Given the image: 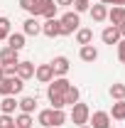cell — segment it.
<instances>
[{
	"label": "cell",
	"mask_w": 125,
	"mask_h": 128,
	"mask_svg": "<svg viewBox=\"0 0 125 128\" xmlns=\"http://www.w3.org/2000/svg\"><path fill=\"white\" fill-rule=\"evenodd\" d=\"M78 101H81V91H78V86L71 84L69 91L64 94V104H66V106H74V104H78Z\"/></svg>",
	"instance_id": "44dd1931"
},
{
	"label": "cell",
	"mask_w": 125,
	"mask_h": 128,
	"mask_svg": "<svg viewBox=\"0 0 125 128\" xmlns=\"http://www.w3.org/2000/svg\"><path fill=\"white\" fill-rule=\"evenodd\" d=\"M34 79L39 81V84H49V81L54 79L52 64H39V66H34Z\"/></svg>",
	"instance_id": "30bf717a"
},
{
	"label": "cell",
	"mask_w": 125,
	"mask_h": 128,
	"mask_svg": "<svg viewBox=\"0 0 125 128\" xmlns=\"http://www.w3.org/2000/svg\"><path fill=\"white\" fill-rule=\"evenodd\" d=\"M7 34H10V20L7 17H0V42L7 40Z\"/></svg>",
	"instance_id": "f546056e"
},
{
	"label": "cell",
	"mask_w": 125,
	"mask_h": 128,
	"mask_svg": "<svg viewBox=\"0 0 125 128\" xmlns=\"http://www.w3.org/2000/svg\"><path fill=\"white\" fill-rule=\"evenodd\" d=\"M59 25H62V37H69L81 27V15L74 12V10H66L62 17H59Z\"/></svg>",
	"instance_id": "6da1fadb"
},
{
	"label": "cell",
	"mask_w": 125,
	"mask_h": 128,
	"mask_svg": "<svg viewBox=\"0 0 125 128\" xmlns=\"http://www.w3.org/2000/svg\"><path fill=\"white\" fill-rule=\"evenodd\" d=\"M25 40H27V37H25L22 32H10V34H7V47L20 52V49L25 47Z\"/></svg>",
	"instance_id": "ac0fdd59"
},
{
	"label": "cell",
	"mask_w": 125,
	"mask_h": 128,
	"mask_svg": "<svg viewBox=\"0 0 125 128\" xmlns=\"http://www.w3.org/2000/svg\"><path fill=\"white\" fill-rule=\"evenodd\" d=\"M108 94H110V98H113V101H123V98H125V84H120V81L110 84Z\"/></svg>",
	"instance_id": "cb8c5ba5"
},
{
	"label": "cell",
	"mask_w": 125,
	"mask_h": 128,
	"mask_svg": "<svg viewBox=\"0 0 125 128\" xmlns=\"http://www.w3.org/2000/svg\"><path fill=\"white\" fill-rule=\"evenodd\" d=\"M47 98H49V108H66V104H64V96H57V94H47Z\"/></svg>",
	"instance_id": "83f0119b"
},
{
	"label": "cell",
	"mask_w": 125,
	"mask_h": 128,
	"mask_svg": "<svg viewBox=\"0 0 125 128\" xmlns=\"http://www.w3.org/2000/svg\"><path fill=\"white\" fill-rule=\"evenodd\" d=\"M15 123V116H10V113H0V128H7Z\"/></svg>",
	"instance_id": "4dcf8cb0"
},
{
	"label": "cell",
	"mask_w": 125,
	"mask_h": 128,
	"mask_svg": "<svg viewBox=\"0 0 125 128\" xmlns=\"http://www.w3.org/2000/svg\"><path fill=\"white\" fill-rule=\"evenodd\" d=\"M113 5H120V8H125V0H115Z\"/></svg>",
	"instance_id": "8d00e7d4"
},
{
	"label": "cell",
	"mask_w": 125,
	"mask_h": 128,
	"mask_svg": "<svg viewBox=\"0 0 125 128\" xmlns=\"http://www.w3.org/2000/svg\"><path fill=\"white\" fill-rule=\"evenodd\" d=\"M52 69H54V76H66V74H69V69H71V62H69V57H54V59H52Z\"/></svg>",
	"instance_id": "52a82bcc"
},
{
	"label": "cell",
	"mask_w": 125,
	"mask_h": 128,
	"mask_svg": "<svg viewBox=\"0 0 125 128\" xmlns=\"http://www.w3.org/2000/svg\"><path fill=\"white\" fill-rule=\"evenodd\" d=\"M76 128H91V126H88V123H86V126H76Z\"/></svg>",
	"instance_id": "f35d334b"
},
{
	"label": "cell",
	"mask_w": 125,
	"mask_h": 128,
	"mask_svg": "<svg viewBox=\"0 0 125 128\" xmlns=\"http://www.w3.org/2000/svg\"><path fill=\"white\" fill-rule=\"evenodd\" d=\"M15 76H20L22 81L32 79V76H34V64H32V62H22V59H20V62L15 64Z\"/></svg>",
	"instance_id": "8fae6325"
},
{
	"label": "cell",
	"mask_w": 125,
	"mask_h": 128,
	"mask_svg": "<svg viewBox=\"0 0 125 128\" xmlns=\"http://www.w3.org/2000/svg\"><path fill=\"white\" fill-rule=\"evenodd\" d=\"M52 116H54V108H42L37 113V123L42 128H52Z\"/></svg>",
	"instance_id": "7402d4cb"
},
{
	"label": "cell",
	"mask_w": 125,
	"mask_h": 128,
	"mask_svg": "<svg viewBox=\"0 0 125 128\" xmlns=\"http://www.w3.org/2000/svg\"><path fill=\"white\" fill-rule=\"evenodd\" d=\"M17 108H20V113H34L37 111V96H22L17 101Z\"/></svg>",
	"instance_id": "9a60e30c"
},
{
	"label": "cell",
	"mask_w": 125,
	"mask_h": 128,
	"mask_svg": "<svg viewBox=\"0 0 125 128\" xmlns=\"http://www.w3.org/2000/svg\"><path fill=\"white\" fill-rule=\"evenodd\" d=\"M108 20L110 25H123L125 22V8H120V5H113V8H108Z\"/></svg>",
	"instance_id": "e0dca14e"
},
{
	"label": "cell",
	"mask_w": 125,
	"mask_h": 128,
	"mask_svg": "<svg viewBox=\"0 0 125 128\" xmlns=\"http://www.w3.org/2000/svg\"><path fill=\"white\" fill-rule=\"evenodd\" d=\"M17 108V101H15V96H2V101H0V113H15Z\"/></svg>",
	"instance_id": "603a6c76"
},
{
	"label": "cell",
	"mask_w": 125,
	"mask_h": 128,
	"mask_svg": "<svg viewBox=\"0 0 125 128\" xmlns=\"http://www.w3.org/2000/svg\"><path fill=\"white\" fill-rule=\"evenodd\" d=\"M39 2V17H44V20H52V17H57V2L54 0H37Z\"/></svg>",
	"instance_id": "4fadbf2b"
},
{
	"label": "cell",
	"mask_w": 125,
	"mask_h": 128,
	"mask_svg": "<svg viewBox=\"0 0 125 128\" xmlns=\"http://www.w3.org/2000/svg\"><path fill=\"white\" fill-rule=\"evenodd\" d=\"M25 89V81L20 76H2L0 79V96H17L22 94Z\"/></svg>",
	"instance_id": "7a4b0ae2"
},
{
	"label": "cell",
	"mask_w": 125,
	"mask_h": 128,
	"mask_svg": "<svg viewBox=\"0 0 125 128\" xmlns=\"http://www.w3.org/2000/svg\"><path fill=\"white\" fill-rule=\"evenodd\" d=\"M22 34H25V37H37V34H42V22H39L37 17H27V20L22 22Z\"/></svg>",
	"instance_id": "ba28073f"
},
{
	"label": "cell",
	"mask_w": 125,
	"mask_h": 128,
	"mask_svg": "<svg viewBox=\"0 0 125 128\" xmlns=\"http://www.w3.org/2000/svg\"><path fill=\"white\" fill-rule=\"evenodd\" d=\"M123 64H125V62H123Z\"/></svg>",
	"instance_id": "60d3db41"
},
{
	"label": "cell",
	"mask_w": 125,
	"mask_h": 128,
	"mask_svg": "<svg viewBox=\"0 0 125 128\" xmlns=\"http://www.w3.org/2000/svg\"><path fill=\"white\" fill-rule=\"evenodd\" d=\"M20 8L25 12H30L32 17H39V2L37 0H20Z\"/></svg>",
	"instance_id": "d4e9b609"
},
{
	"label": "cell",
	"mask_w": 125,
	"mask_h": 128,
	"mask_svg": "<svg viewBox=\"0 0 125 128\" xmlns=\"http://www.w3.org/2000/svg\"><path fill=\"white\" fill-rule=\"evenodd\" d=\"M98 2H101V5H113L115 0H98Z\"/></svg>",
	"instance_id": "d590c367"
},
{
	"label": "cell",
	"mask_w": 125,
	"mask_h": 128,
	"mask_svg": "<svg viewBox=\"0 0 125 128\" xmlns=\"http://www.w3.org/2000/svg\"><path fill=\"white\" fill-rule=\"evenodd\" d=\"M66 123V113L64 108H54V116H52V128H62Z\"/></svg>",
	"instance_id": "4316f807"
},
{
	"label": "cell",
	"mask_w": 125,
	"mask_h": 128,
	"mask_svg": "<svg viewBox=\"0 0 125 128\" xmlns=\"http://www.w3.org/2000/svg\"><path fill=\"white\" fill-rule=\"evenodd\" d=\"M2 74L5 76H15V66H2Z\"/></svg>",
	"instance_id": "836d02e7"
},
{
	"label": "cell",
	"mask_w": 125,
	"mask_h": 128,
	"mask_svg": "<svg viewBox=\"0 0 125 128\" xmlns=\"http://www.w3.org/2000/svg\"><path fill=\"white\" fill-rule=\"evenodd\" d=\"M42 34L54 40V37H62V25H59V17H52V20H44L42 22Z\"/></svg>",
	"instance_id": "8992f818"
},
{
	"label": "cell",
	"mask_w": 125,
	"mask_h": 128,
	"mask_svg": "<svg viewBox=\"0 0 125 128\" xmlns=\"http://www.w3.org/2000/svg\"><path fill=\"white\" fill-rule=\"evenodd\" d=\"M110 118L113 121H125V98L123 101H113V106H110Z\"/></svg>",
	"instance_id": "ffe728a7"
},
{
	"label": "cell",
	"mask_w": 125,
	"mask_h": 128,
	"mask_svg": "<svg viewBox=\"0 0 125 128\" xmlns=\"http://www.w3.org/2000/svg\"><path fill=\"white\" fill-rule=\"evenodd\" d=\"M2 76H5V74H2V64H0V79H2Z\"/></svg>",
	"instance_id": "74e56055"
},
{
	"label": "cell",
	"mask_w": 125,
	"mask_h": 128,
	"mask_svg": "<svg viewBox=\"0 0 125 128\" xmlns=\"http://www.w3.org/2000/svg\"><path fill=\"white\" fill-rule=\"evenodd\" d=\"M69 86H71V81L66 79V76H54V79L49 81V86H47V94L64 96L66 91H69Z\"/></svg>",
	"instance_id": "277c9868"
},
{
	"label": "cell",
	"mask_w": 125,
	"mask_h": 128,
	"mask_svg": "<svg viewBox=\"0 0 125 128\" xmlns=\"http://www.w3.org/2000/svg\"><path fill=\"white\" fill-rule=\"evenodd\" d=\"M78 57H81V62H86V64H93L96 59H98V49H96L93 44H83V47L78 49Z\"/></svg>",
	"instance_id": "2e32d148"
},
{
	"label": "cell",
	"mask_w": 125,
	"mask_h": 128,
	"mask_svg": "<svg viewBox=\"0 0 125 128\" xmlns=\"http://www.w3.org/2000/svg\"><path fill=\"white\" fill-rule=\"evenodd\" d=\"M17 62H20V52H15V49H10V47L0 49V64L2 66H15Z\"/></svg>",
	"instance_id": "7c38bea8"
},
{
	"label": "cell",
	"mask_w": 125,
	"mask_h": 128,
	"mask_svg": "<svg viewBox=\"0 0 125 128\" xmlns=\"http://www.w3.org/2000/svg\"><path fill=\"white\" fill-rule=\"evenodd\" d=\"M110 123H113V118H110L108 111H93L91 118H88V126L91 128H110Z\"/></svg>",
	"instance_id": "5b68a950"
},
{
	"label": "cell",
	"mask_w": 125,
	"mask_h": 128,
	"mask_svg": "<svg viewBox=\"0 0 125 128\" xmlns=\"http://www.w3.org/2000/svg\"><path fill=\"white\" fill-rule=\"evenodd\" d=\"M32 123H34L32 113H17L15 116V126L17 128H32Z\"/></svg>",
	"instance_id": "484cf974"
},
{
	"label": "cell",
	"mask_w": 125,
	"mask_h": 128,
	"mask_svg": "<svg viewBox=\"0 0 125 128\" xmlns=\"http://www.w3.org/2000/svg\"><path fill=\"white\" fill-rule=\"evenodd\" d=\"M118 32H120V37L125 40V22H123V25H118Z\"/></svg>",
	"instance_id": "e575fe53"
},
{
	"label": "cell",
	"mask_w": 125,
	"mask_h": 128,
	"mask_svg": "<svg viewBox=\"0 0 125 128\" xmlns=\"http://www.w3.org/2000/svg\"><path fill=\"white\" fill-rule=\"evenodd\" d=\"M115 47H118V59H120V62H125V40H120Z\"/></svg>",
	"instance_id": "1f68e13d"
},
{
	"label": "cell",
	"mask_w": 125,
	"mask_h": 128,
	"mask_svg": "<svg viewBox=\"0 0 125 128\" xmlns=\"http://www.w3.org/2000/svg\"><path fill=\"white\" fill-rule=\"evenodd\" d=\"M57 2V8H71L74 5V0H54Z\"/></svg>",
	"instance_id": "d6a6232c"
},
{
	"label": "cell",
	"mask_w": 125,
	"mask_h": 128,
	"mask_svg": "<svg viewBox=\"0 0 125 128\" xmlns=\"http://www.w3.org/2000/svg\"><path fill=\"white\" fill-rule=\"evenodd\" d=\"M101 40H103V44H118L123 37H120V32H118V27L115 25H108V27H103V32H101Z\"/></svg>",
	"instance_id": "9c48e42d"
},
{
	"label": "cell",
	"mask_w": 125,
	"mask_h": 128,
	"mask_svg": "<svg viewBox=\"0 0 125 128\" xmlns=\"http://www.w3.org/2000/svg\"><path fill=\"white\" fill-rule=\"evenodd\" d=\"M7 128H17V126H15V123H12V126H7Z\"/></svg>",
	"instance_id": "ab89813d"
},
{
	"label": "cell",
	"mask_w": 125,
	"mask_h": 128,
	"mask_svg": "<svg viewBox=\"0 0 125 128\" xmlns=\"http://www.w3.org/2000/svg\"><path fill=\"white\" fill-rule=\"evenodd\" d=\"M74 34H76V42L81 44V47H83V44H91V42H93V30H91V27H78Z\"/></svg>",
	"instance_id": "d6986e66"
},
{
	"label": "cell",
	"mask_w": 125,
	"mask_h": 128,
	"mask_svg": "<svg viewBox=\"0 0 125 128\" xmlns=\"http://www.w3.org/2000/svg\"><path fill=\"white\" fill-rule=\"evenodd\" d=\"M71 123H76V126H86L88 123V118H91V108H88V104H74L71 106Z\"/></svg>",
	"instance_id": "3957f363"
},
{
	"label": "cell",
	"mask_w": 125,
	"mask_h": 128,
	"mask_svg": "<svg viewBox=\"0 0 125 128\" xmlns=\"http://www.w3.org/2000/svg\"><path fill=\"white\" fill-rule=\"evenodd\" d=\"M88 15H91V20H93V22H106V20H108V5L96 2V5H91Z\"/></svg>",
	"instance_id": "5bb4252c"
},
{
	"label": "cell",
	"mask_w": 125,
	"mask_h": 128,
	"mask_svg": "<svg viewBox=\"0 0 125 128\" xmlns=\"http://www.w3.org/2000/svg\"><path fill=\"white\" fill-rule=\"evenodd\" d=\"M91 10V0H74V12H88Z\"/></svg>",
	"instance_id": "f1b7e54d"
}]
</instances>
